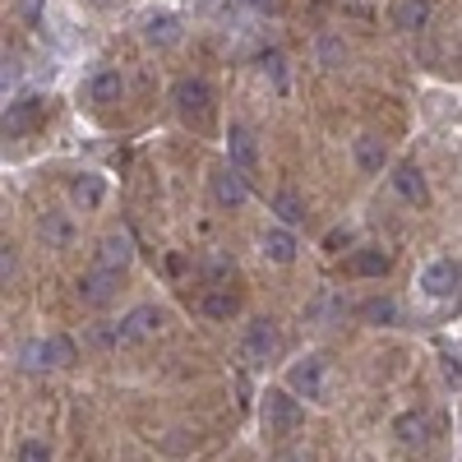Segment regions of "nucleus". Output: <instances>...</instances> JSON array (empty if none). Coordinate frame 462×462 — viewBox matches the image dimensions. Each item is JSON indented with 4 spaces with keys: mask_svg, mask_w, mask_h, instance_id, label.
Segmentation results:
<instances>
[{
    "mask_svg": "<svg viewBox=\"0 0 462 462\" xmlns=\"http://www.w3.org/2000/svg\"><path fill=\"white\" fill-rule=\"evenodd\" d=\"M287 389H291L296 398L328 402V361H324V356H300V361H291Z\"/></svg>",
    "mask_w": 462,
    "mask_h": 462,
    "instance_id": "nucleus-1",
    "label": "nucleus"
},
{
    "mask_svg": "<svg viewBox=\"0 0 462 462\" xmlns=\"http://www.w3.org/2000/svg\"><path fill=\"white\" fill-rule=\"evenodd\" d=\"M278 352H282V333H278V324H273V319H250L245 333H241V356H245L250 365H268Z\"/></svg>",
    "mask_w": 462,
    "mask_h": 462,
    "instance_id": "nucleus-2",
    "label": "nucleus"
},
{
    "mask_svg": "<svg viewBox=\"0 0 462 462\" xmlns=\"http://www.w3.org/2000/svg\"><path fill=\"white\" fill-rule=\"evenodd\" d=\"M300 420H305V411H300L291 389H268L263 393V430L268 435H291Z\"/></svg>",
    "mask_w": 462,
    "mask_h": 462,
    "instance_id": "nucleus-3",
    "label": "nucleus"
},
{
    "mask_svg": "<svg viewBox=\"0 0 462 462\" xmlns=\"http://www.w3.org/2000/svg\"><path fill=\"white\" fill-rule=\"evenodd\" d=\"M208 189H213V204L217 208H241L245 199H250V185H245V171L241 167H217L213 176H208Z\"/></svg>",
    "mask_w": 462,
    "mask_h": 462,
    "instance_id": "nucleus-4",
    "label": "nucleus"
},
{
    "mask_svg": "<svg viewBox=\"0 0 462 462\" xmlns=\"http://www.w3.org/2000/svg\"><path fill=\"white\" fill-rule=\"evenodd\" d=\"M171 102L176 111L185 116V121H208V111H213V88L204 79H180L171 88Z\"/></svg>",
    "mask_w": 462,
    "mask_h": 462,
    "instance_id": "nucleus-5",
    "label": "nucleus"
},
{
    "mask_svg": "<svg viewBox=\"0 0 462 462\" xmlns=\"http://www.w3.org/2000/svg\"><path fill=\"white\" fill-rule=\"evenodd\" d=\"M162 324H167V310H158V305H134V310L121 319V346L143 342V337H158Z\"/></svg>",
    "mask_w": 462,
    "mask_h": 462,
    "instance_id": "nucleus-6",
    "label": "nucleus"
},
{
    "mask_svg": "<svg viewBox=\"0 0 462 462\" xmlns=\"http://www.w3.org/2000/svg\"><path fill=\"white\" fill-rule=\"evenodd\" d=\"M457 282H462V268L453 263V259H430L426 268H420V291L426 296H435V300H444V296H453L457 291Z\"/></svg>",
    "mask_w": 462,
    "mask_h": 462,
    "instance_id": "nucleus-7",
    "label": "nucleus"
},
{
    "mask_svg": "<svg viewBox=\"0 0 462 462\" xmlns=\"http://www.w3.org/2000/svg\"><path fill=\"white\" fill-rule=\"evenodd\" d=\"M226 162L241 167L245 176L259 167V139H254L250 125H231V130H226Z\"/></svg>",
    "mask_w": 462,
    "mask_h": 462,
    "instance_id": "nucleus-8",
    "label": "nucleus"
},
{
    "mask_svg": "<svg viewBox=\"0 0 462 462\" xmlns=\"http://www.w3.org/2000/svg\"><path fill=\"white\" fill-rule=\"evenodd\" d=\"M259 250H263V259H273V263H296V254H300V241H296V231H291V226L273 222V226H263Z\"/></svg>",
    "mask_w": 462,
    "mask_h": 462,
    "instance_id": "nucleus-9",
    "label": "nucleus"
},
{
    "mask_svg": "<svg viewBox=\"0 0 462 462\" xmlns=\"http://www.w3.org/2000/svg\"><path fill=\"white\" fill-rule=\"evenodd\" d=\"M116 291H121V273H111V268H97L93 263V273L79 278V300L84 305H111Z\"/></svg>",
    "mask_w": 462,
    "mask_h": 462,
    "instance_id": "nucleus-10",
    "label": "nucleus"
},
{
    "mask_svg": "<svg viewBox=\"0 0 462 462\" xmlns=\"http://www.w3.org/2000/svg\"><path fill=\"white\" fill-rule=\"evenodd\" d=\"M430 10H435V0H393L389 23L398 32H420V28L430 23Z\"/></svg>",
    "mask_w": 462,
    "mask_h": 462,
    "instance_id": "nucleus-11",
    "label": "nucleus"
},
{
    "mask_svg": "<svg viewBox=\"0 0 462 462\" xmlns=\"http://www.w3.org/2000/svg\"><path fill=\"white\" fill-rule=\"evenodd\" d=\"M69 199H74V208L97 213V208L106 204V180H102V176H93V171L74 176V180H69Z\"/></svg>",
    "mask_w": 462,
    "mask_h": 462,
    "instance_id": "nucleus-12",
    "label": "nucleus"
},
{
    "mask_svg": "<svg viewBox=\"0 0 462 462\" xmlns=\"http://www.w3.org/2000/svg\"><path fill=\"white\" fill-rule=\"evenodd\" d=\"M352 152H356V167H361L365 176H379L383 167H389V148H383L379 134H356Z\"/></svg>",
    "mask_w": 462,
    "mask_h": 462,
    "instance_id": "nucleus-13",
    "label": "nucleus"
},
{
    "mask_svg": "<svg viewBox=\"0 0 462 462\" xmlns=\"http://www.w3.org/2000/svg\"><path fill=\"white\" fill-rule=\"evenodd\" d=\"M130 236H121V231H111V236L97 241V268H111V273H125L130 268Z\"/></svg>",
    "mask_w": 462,
    "mask_h": 462,
    "instance_id": "nucleus-14",
    "label": "nucleus"
},
{
    "mask_svg": "<svg viewBox=\"0 0 462 462\" xmlns=\"http://www.w3.org/2000/svg\"><path fill=\"white\" fill-rule=\"evenodd\" d=\"M37 116H42V106H37V97H19L5 106V139H19L37 125Z\"/></svg>",
    "mask_w": 462,
    "mask_h": 462,
    "instance_id": "nucleus-15",
    "label": "nucleus"
},
{
    "mask_svg": "<svg viewBox=\"0 0 462 462\" xmlns=\"http://www.w3.org/2000/svg\"><path fill=\"white\" fill-rule=\"evenodd\" d=\"M393 189H398L407 204H426V199H430V185H426V176H420L416 162H402V167L393 171Z\"/></svg>",
    "mask_w": 462,
    "mask_h": 462,
    "instance_id": "nucleus-16",
    "label": "nucleus"
},
{
    "mask_svg": "<svg viewBox=\"0 0 462 462\" xmlns=\"http://www.w3.org/2000/svg\"><path fill=\"white\" fill-rule=\"evenodd\" d=\"M37 236H42L51 250H65V245L74 241V222H69V213L47 208V213H42V222H37Z\"/></svg>",
    "mask_w": 462,
    "mask_h": 462,
    "instance_id": "nucleus-17",
    "label": "nucleus"
},
{
    "mask_svg": "<svg viewBox=\"0 0 462 462\" xmlns=\"http://www.w3.org/2000/svg\"><path fill=\"white\" fill-rule=\"evenodd\" d=\"M143 42L148 47H176L180 42V19L176 14H148L143 19Z\"/></svg>",
    "mask_w": 462,
    "mask_h": 462,
    "instance_id": "nucleus-18",
    "label": "nucleus"
},
{
    "mask_svg": "<svg viewBox=\"0 0 462 462\" xmlns=\"http://www.w3.org/2000/svg\"><path fill=\"white\" fill-rule=\"evenodd\" d=\"M121 93H125V79H121V69H97L93 79H88V102H97V106L116 102Z\"/></svg>",
    "mask_w": 462,
    "mask_h": 462,
    "instance_id": "nucleus-19",
    "label": "nucleus"
},
{
    "mask_svg": "<svg viewBox=\"0 0 462 462\" xmlns=\"http://www.w3.org/2000/svg\"><path fill=\"white\" fill-rule=\"evenodd\" d=\"M389 250H379V245H365V250H356V259H352V268H356V273L361 278H383V273H389Z\"/></svg>",
    "mask_w": 462,
    "mask_h": 462,
    "instance_id": "nucleus-20",
    "label": "nucleus"
},
{
    "mask_svg": "<svg viewBox=\"0 0 462 462\" xmlns=\"http://www.w3.org/2000/svg\"><path fill=\"white\" fill-rule=\"evenodd\" d=\"M393 435H398L402 444H426V439H430V420L420 416V411H407V416L393 420Z\"/></svg>",
    "mask_w": 462,
    "mask_h": 462,
    "instance_id": "nucleus-21",
    "label": "nucleus"
},
{
    "mask_svg": "<svg viewBox=\"0 0 462 462\" xmlns=\"http://www.w3.org/2000/svg\"><path fill=\"white\" fill-rule=\"evenodd\" d=\"M273 213H278L282 226H300L305 222V199L296 195V189H278V195H273Z\"/></svg>",
    "mask_w": 462,
    "mask_h": 462,
    "instance_id": "nucleus-22",
    "label": "nucleus"
},
{
    "mask_svg": "<svg viewBox=\"0 0 462 462\" xmlns=\"http://www.w3.org/2000/svg\"><path fill=\"white\" fill-rule=\"evenodd\" d=\"M361 319H370V324H398L402 319V310H398V300H389V296H379V300H365L361 305Z\"/></svg>",
    "mask_w": 462,
    "mask_h": 462,
    "instance_id": "nucleus-23",
    "label": "nucleus"
},
{
    "mask_svg": "<svg viewBox=\"0 0 462 462\" xmlns=\"http://www.w3.org/2000/svg\"><path fill=\"white\" fill-rule=\"evenodd\" d=\"M236 310H241L236 291H208V296H204V315H208V319H231Z\"/></svg>",
    "mask_w": 462,
    "mask_h": 462,
    "instance_id": "nucleus-24",
    "label": "nucleus"
},
{
    "mask_svg": "<svg viewBox=\"0 0 462 462\" xmlns=\"http://www.w3.org/2000/svg\"><path fill=\"white\" fill-rule=\"evenodd\" d=\"M19 361L28 365V370H51L56 361H51V342L42 337V342H28L23 352H19Z\"/></svg>",
    "mask_w": 462,
    "mask_h": 462,
    "instance_id": "nucleus-25",
    "label": "nucleus"
},
{
    "mask_svg": "<svg viewBox=\"0 0 462 462\" xmlns=\"http://www.w3.org/2000/svg\"><path fill=\"white\" fill-rule=\"evenodd\" d=\"M263 74H268V79H273V88L282 93L287 88V60H282V51H263Z\"/></svg>",
    "mask_w": 462,
    "mask_h": 462,
    "instance_id": "nucleus-26",
    "label": "nucleus"
},
{
    "mask_svg": "<svg viewBox=\"0 0 462 462\" xmlns=\"http://www.w3.org/2000/svg\"><path fill=\"white\" fill-rule=\"evenodd\" d=\"M19 462H51V444L47 439H23L19 444Z\"/></svg>",
    "mask_w": 462,
    "mask_h": 462,
    "instance_id": "nucleus-27",
    "label": "nucleus"
},
{
    "mask_svg": "<svg viewBox=\"0 0 462 462\" xmlns=\"http://www.w3.org/2000/svg\"><path fill=\"white\" fill-rule=\"evenodd\" d=\"M47 342H51V361H56V365H74L79 346H74L69 337H60V333H56V337H47Z\"/></svg>",
    "mask_w": 462,
    "mask_h": 462,
    "instance_id": "nucleus-28",
    "label": "nucleus"
},
{
    "mask_svg": "<svg viewBox=\"0 0 462 462\" xmlns=\"http://www.w3.org/2000/svg\"><path fill=\"white\" fill-rule=\"evenodd\" d=\"M319 60H324L328 69H337V65L346 60V47L337 42V37H324V42H319Z\"/></svg>",
    "mask_w": 462,
    "mask_h": 462,
    "instance_id": "nucleus-29",
    "label": "nucleus"
},
{
    "mask_svg": "<svg viewBox=\"0 0 462 462\" xmlns=\"http://www.w3.org/2000/svg\"><path fill=\"white\" fill-rule=\"evenodd\" d=\"M0 278H5V287H10V278H14V245H5V254H0Z\"/></svg>",
    "mask_w": 462,
    "mask_h": 462,
    "instance_id": "nucleus-30",
    "label": "nucleus"
},
{
    "mask_svg": "<svg viewBox=\"0 0 462 462\" xmlns=\"http://www.w3.org/2000/svg\"><path fill=\"white\" fill-rule=\"evenodd\" d=\"M278 462H315V453H310V448H282Z\"/></svg>",
    "mask_w": 462,
    "mask_h": 462,
    "instance_id": "nucleus-31",
    "label": "nucleus"
},
{
    "mask_svg": "<svg viewBox=\"0 0 462 462\" xmlns=\"http://www.w3.org/2000/svg\"><path fill=\"white\" fill-rule=\"evenodd\" d=\"M19 5H23V19L28 23H42V0H19Z\"/></svg>",
    "mask_w": 462,
    "mask_h": 462,
    "instance_id": "nucleus-32",
    "label": "nucleus"
},
{
    "mask_svg": "<svg viewBox=\"0 0 462 462\" xmlns=\"http://www.w3.org/2000/svg\"><path fill=\"white\" fill-rule=\"evenodd\" d=\"M226 273H231V263H226V259H208V278H213V282L226 278Z\"/></svg>",
    "mask_w": 462,
    "mask_h": 462,
    "instance_id": "nucleus-33",
    "label": "nucleus"
},
{
    "mask_svg": "<svg viewBox=\"0 0 462 462\" xmlns=\"http://www.w3.org/2000/svg\"><path fill=\"white\" fill-rule=\"evenodd\" d=\"M250 10H259V14H268V10H278V0H245Z\"/></svg>",
    "mask_w": 462,
    "mask_h": 462,
    "instance_id": "nucleus-34",
    "label": "nucleus"
},
{
    "mask_svg": "<svg viewBox=\"0 0 462 462\" xmlns=\"http://www.w3.org/2000/svg\"><path fill=\"white\" fill-rule=\"evenodd\" d=\"M346 241H352V231H333V236H328V250H337V245H346Z\"/></svg>",
    "mask_w": 462,
    "mask_h": 462,
    "instance_id": "nucleus-35",
    "label": "nucleus"
},
{
    "mask_svg": "<svg viewBox=\"0 0 462 462\" xmlns=\"http://www.w3.org/2000/svg\"><path fill=\"white\" fill-rule=\"evenodd\" d=\"M444 374H448V379H453V383H462V370H457V365H453V361H444Z\"/></svg>",
    "mask_w": 462,
    "mask_h": 462,
    "instance_id": "nucleus-36",
    "label": "nucleus"
},
{
    "mask_svg": "<svg viewBox=\"0 0 462 462\" xmlns=\"http://www.w3.org/2000/svg\"><path fill=\"white\" fill-rule=\"evenodd\" d=\"M93 5H111V0H93Z\"/></svg>",
    "mask_w": 462,
    "mask_h": 462,
    "instance_id": "nucleus-37",
    "label": "nucleus"
}]
</instances>
